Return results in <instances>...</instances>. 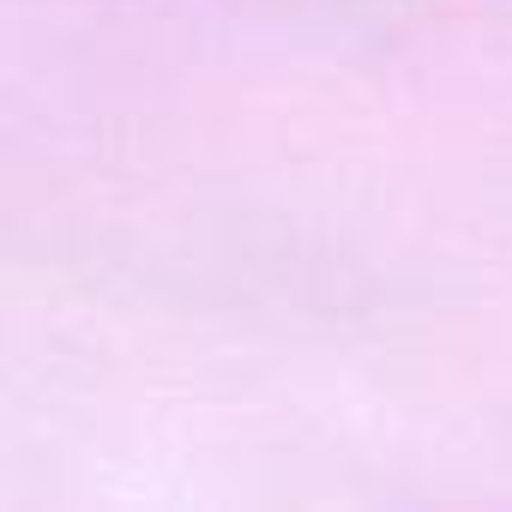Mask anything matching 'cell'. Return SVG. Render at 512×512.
Wrapping results in <instances>:
<instances>
[]
</instances>
